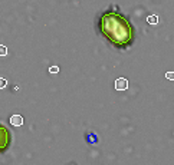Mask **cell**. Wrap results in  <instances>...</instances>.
I'll list each match as a JSON object with an SVG mask.
<instances>
[{
	"label": "cell",
	"instance_id": "cell-1",
	"mask_svg": "<svg viewBox=\"0 0 174 165\" xmlns=\"http://www.w3.org/2000/svg\"><path fill=\"white\" fill-rule=\"evenodd\" d=\"M98 30L117 49L130 48L135 39L133 23L118 11H104L98 19Z\"/></svg>",
	"mask_w": 174,
	"mask_h": 165
},
{
	"label": "cell",
	"instance_id": "cell-2",
	"mask_svg": "<svg viewBox=\"0 0 174 165\" xmlns=\"http://www.w3.org/2000/svg\"><path fill=\"white\" fill-rule=\"evenodd\" d=\"M12 144V134L4 125L0 124V152L9 149V146Z\"/></svg>",
	"mask_w": 174,
	"mask_h": 165
},
{
	"label": "cell",
	"instance_id": "cell-3",
	"mask_svg": "<svg viewBox=\"0 0 174 165\" xmlns=\"http://www.w3.org/2000/svg\"><path fill=\"white\" fill-rule=\"evenodd\" d=\"M114 88L117 90H127L128 89V80H127L125 78H119L115 80L114 83Z\"/></svg>",
	"mask_w": 174,
	"mask_h": 165
},
{
	"label": "cell",
	"instance_id": "cell-4",
	"mask_svg": "<svg viewBox=\"0 0 174 165\" xmlns=\"http://www.w3.org/2000/svg\"><path fill=\"white\" fill-rule=\"evenodd\" d=\"M10 124L13 126H22L25 124V121H23V117H20V115H13L10 118Z\"/></svg>",
	"mask_w": 174,
	"mask_h": 165
},
{
	"label": "cell",
	"instance_id": "cell-5",
	"mask_svg": "<svg viewBox=\"0 0 174 165\" xmlns=\"http://www.w3.org/2000/svg\"><path fill=\"white\" fill-rule=\"evenodd\" d=\"M147 22L150 23V25H157V23H158V16H156V15L148 16V17H147Z\"/></svg>",
	"mask_w": 174,
	"mask_h": 165
},
{
	"label": "cell",
	"instance_id": "cell-6",
	"mask_svg": "<svg viewBox=\"0 0 174 165\" xmlns=\"http://www.w3.org/2000/svg\"><path fill=\"white\" fill-rule=\"evenodd\" d=\"M7 55V49L4 45H0V56H6Z\"/></svg>",
	"mask_w": 174,
	"mask_h": 165
},
{
	"label": "cell",
	"instance_id": "cell-7",
	"mask_svg": "<svg viewBox=\"0 0 174 165\" xmlns=\"http://www.w3.org/2000/svg\"><path fill=\"white\" fill-rule=\"evenodd\" d=\"M166 78L168 79V80H174V72H167Z\"/></svg>",
	"mask_w": 174,
	"mask_h": 165
},
{
	"label": "cell",
	"instance_id": "cell-8",
	"mask_svg": "<svg viewBox=\"0 0 174 165\" xmlns=\"http://www.w3.org/2000/svg\"><path fill=\"white\" fill-rule=\"evenodd\" d=\"M49 72H51V73H58V72H59V68H58V66H52V68L49 69Z\"/></svg>",
	"mask_w": 174,
	"mask_h": 165
},
{
	"label": "cell",
	"instance_id": "cell-9",
	"mask_svg": "<svg viewBox=\"0 0 174 165\" xmlns=\"http://www.w3.org/2000/svg\"><path fill=\"white\" fill-rule=\"evenodd\" d=\"M4 86H6V79L0 78V89H2V88H4Z\"/></svg>",
	"mask_w": 174,
	"mask_h": 165
}]
</instances>
